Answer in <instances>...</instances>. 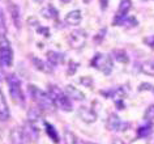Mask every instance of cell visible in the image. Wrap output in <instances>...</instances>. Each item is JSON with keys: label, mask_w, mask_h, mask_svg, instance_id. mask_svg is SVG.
I'll return each mask as SVG.
<instances>
[{"label": "cell", "mask_w": 154, "mask_h": 144, "mask_svg": "<svg viewBox=\"0 0 154 144\" xmlns=\"http://www.w3.org/2000/svg\"><path fill=\"white\" fill-rule=\"evenodd\" d=\"M32 60H33V63H34V66H35L37 69H39V71H42V72H51V66L46 64L45 62H42L41 59H38V58H35V56H34Z\"/></svg>", "instance_id": "d6986e66"}, {"label": "cell", "mask_w": 154, "mask_h": 144, "mask_svg": "<svg viewBox=\"0 0 154 144\" xmlns=\"http://www.w3.org/2000/svg\"><path fill=\"white\" fill-rule=\"evenodd\" d=\"M84 2H85V3H89V2H90V0H84Z\"/></svg>", "instance_id": "836d02e7"}, {"label": "cell", "mask_w": 154, "mask_h": 144, "mask_svg": "<svg viewBox=\"0 0 154 144\" xmlns=\"http://www.w3.org/2000/svg\"><path fill=\"white\" fill-rule=\"evenodd\" d=\"M131 7H132V0H120L118 13H116V16H115V18H114V25L115 26L124 24L125 17H127V13L129 12Z\"/></svg>", "instance_id": "52a82bcc"}, {"label": "cell", "mask_w": 154, "mask_h": 144, "mask_svg": "<svg viewBox=\"0 0 154 144\" xmlns=\"http://www.w3.org/2000/svg\"><path fill=\"white\" fill-rule=\"evenodd\" d=\"M41 13L45 18H48V20H56L57 18V11L55 9V7H52L51 4L46 5L45 8H42Z\"/></svg>", "instance_id": "2e32d148"}, {"label": "cell", "mask_w": 154, "mask_h": 144, "mask_svg": "<svg viewBox=\"0 0 154 144\" xmlns=\"http://www.w3.org/2000/svg\"><path fill=\"white\" fill-rule=\"evenodd\" d=\"M45 127H46L45 130H46V132H47V135L50 136V138H51L55 143H59V135H57L55 127H54L52 124H50L48 122H45Z\"/></svg>", "instance_id": "e0dca14e"}, {"label": "cell", "mask_w": 154, "mask_h": 144, "mask_svg": "<svg viewBox=\"0 0 154 144\" xmlns=\"http://www.w3.org/2000/svg\"><path fill=\"white\" fill-rule=\"evenodd\" d=\"M41 109H30L28 111V122L38 128V123L41 122ZM39 130V128H38Z\"/></svg>", "instance_id": "5bb4252c"}, {"label": "cell", "mask_w": 154, "mask_h": 144, "mask_svg": "<svg viewBox=\"0 0 154 144\" xmlns=\"http://www.w3.org/2000/svg\"><path fill=\"white\" fill-rule=\"evenodd\" d=\"M28 91L30 93V96H32L33 101L38 105V107H39L41 110H46V111L55 110V105H54L48 93L43 92L42 89L38 88L37 85H32V84L28 87Z\"/></svg>", "instance_id": "6da1fadb"}, {"label": "cell", "mask_w": 154, "mask_h": 144, "mask_svg": "<svg viewBox=\"0 0 154 144\" xmlns=\"http://www.w3.org/2000/svg\"><path fill=\"white\" fill-rule=\"evenodd\" d=\"M25 135L24 130L20 127H13L9 132V144H24Z\"/></svg>", "instance_id": "30bf717a"}, {"label": "cell", "mask_w": 154, "mask_h": 144, "mask_svg": "<svg viewBox=\"0 0 154 144\" xmlns=\"http://www.w3.org/2000/svg\"><path fill=\"white\" fill-rule=\"evenodd\" d=\"M47 60H48V64L51 66H57L59 63L64 60V55L60 53H56V51H48L47 53Z\"/></svg>", "instance_id": "9a60e30c"}, {"label": "cell", "mask_w": 154, "mask_h": 144, "mask_svg": "<svg viewBox=\"0 0 154 144\" xmlns=\"http://www.w3.org/2000/svg\"><path fill=\"white\" fill-rule=\"evenodd\" d=\"M141 71L145 75L149 76H154V62L153 60H146L141 64Z\"/></svg>", "instance_id": "ac0fdd59"}, {"label": "cell", "mask_w": 154, "mask_h": 144, "mask_svg": "<svg viewBox=\"0 0 154 144\" xmlns=\"http://www.w3.org/2000/svg\"><path fill=\"white\" fill-rule=\"evenodd\" d=\"M34 2H35V3H42L43 0H34Z\"/></svg>", "instance_id": "1f68e13d"}, {"label": "cell", "mask_w": 154, "mask_h": 144, "mask_svg": "<svg viewBox=\"0 0 154 144\" xmlns=\"http://www.w3.org/2000/svg\"><path fill=\"white\" fill-rule=\"evenodd\" d=\"M82 20V14H81V11L79 9H75V11H71L67 16H65V24L68 25H72V26H76L79 25Z\"/></svg>", "instance_id": "8fae6325"}, {"label": "cell", "mask_w": 154, "mask_h": 144, "mask_svg": "<svg viewBox=\"0 0 154 144\" xmlns=\"http://www.w3.org/2000/svg\"><path fill=\"white\" fill-rule=\"evenodd\" d=\"M9 115H11V113H9L8 104H7L5 97L3 94L2 89H0V120H8Z\"/></svg>", "instance_id": "7c38bea8"}, {"label": "cell", "mask_w": 154, "mask_h": 144, "mask_svg": "<svg viewBox=\"0 0 154 144\" xmlns=\"http://www.w3.org/2000/svg\"><path fill=\"white\" fill-rule=\"evenodd\" d=\"M84 144H95V143H90V142H85Z\"/></svg>", "instance_id": "d6a6232c"}, {"label": "cell", "mask_w": 154, "mask_h": 144, "mask_svg": "<svg viewBox=\"0 0 154 144\" xmlns=\"http://www.w3.org/2000/svg\"><path fill=\"white\" fill-rule=\"evenodd\" d=\"M144 43L148 46V47L154 50V34L153 36H149V37H145L144 38Z\"/></svg>", "instance_id": "484cf974"}, {"label": "cell", "mask_w": 154, "mask_h": 144, "mask_svg": "<svg viewBox=\"0 0 154 144\" xmlns=\"http://www.w3.org/2000/svg\"><path fill=\"white\" fill-rule=\"evenodd\" d=\"M9 9H11V13H12V17H13V21H14V25L16 28H20V9L16 4H9Z\"/></svg>", "instance_id": "ffe728a7"}, {"label": "cell", "mask_w": 154, "mask_h": 144, "mask_svg": "<svg viewBox=\"0 0 154 144\" xmlns=\"http://www.w3.org/2000/svg\"><path fill=\"white\" fill-rule=\"evenodd\" d=\"M150 132H152V128H150V126L140 127V130H138V136H142V138H145V136H148Z\"/></svg>", "instance_id": "d4e9b609"}, {"label": "cell", "mask_w": 154, "mask_h": 144, "mask_svg": "<svg viewBox=\"0 0 154 144\" xmlns=\"http://www.w3.org/2000/svg\"><path fill=\"white\" fill-rule=\"evenodd\" d=\"M112 144H127V143H125V142H123L122 139H114Z\"/></svg>", "instance_id": "4dcf8cb0"}, {"label": "cell", "mask_w": 154, "mask_h": 144, "mask_svg": "<svg viewBox=\"0 0 154 144\" xmlns=\"http://www.w3.org/2000/svg\"><path fill=\"white\" fill-rule=\"evenodd\" d=\"M129 127L128 122L122 120L116 114H110L107 119V128L110 131H125Z\"/></svg>", "instance_id": "ba28073f"}, {"label": "cell", "mask_w": 154, "mask_h": 144, "mask_svg": "<svg viewBox=\"0 0 154 144\" xmlns=\"http://www.w3.org/2000/svg\"><path fill=\"white\" fill-rule=\"evenodd\" d=\"M7 83L9 87V93L12 100L18 105H25V97L21 89V81L16 75H8L7 76Z\"/></svg>", "instance_id": "3957f363"}, {"label": "cell", "mask_w": 154, "mask_h": 144, "mask_svg": "<svg viewBox=\"0 0 154 144\" xmlns=\"http://www.w3.org/2000/svg\"><path fill=\"white\" fill-rule=\"evenodd\" d=\"M37 32L39 34H43L45 37H50V30L47 28H43V26H38L37 28Z\"/></svg>", "instance_id": "83f0119b"}, {"label": "cell", "mask_w": 154, "mask_h": 144, "mask_svg": "<svg viewBox=\"0 0 154 144\" xmlns=\"http://www.w3.org/2000/svg\"><path fill=\"white\" fill-rule=\"evenodd\" d=\"M154 118V105H150L148 107V110L145 111V119L146 120H150Z\"/></svg>", "instance_id": "cb8c5ba5"}, {"label": "cell", "mask_w": 154, "mask_h": 144, "mask_svg": "<svg viewBox=\"0 0 154 144\" xmlns=\"http://www.w3.org/2000/svg\"><path fill=\"white\" fill-rule=\"evenodd\" d=\"M99 5L102 9H106L109 7V0H99Z\"/></svg>", "instance_id": "f546056e"}, {"label": "cell", "mask_w": 154, "mask_h": 144, "mask_svg": "<svg viewBox=\"0 0 154 144\" xmlns=\"http://www.w3.org/2000/svg\"><path fill=\"white\" fill-rule=\"evenodd\" d=\"M86 33L84 32V30H73V32L69 34V37H68V43L69 46H71L72 49H76V50H79V49H81L85 46L86 43Z\"/></svg>", "instance_id": "8992f818"}, {"label": "cell", "mask_w": 154, "mask_h": 144, "mask_svg": "<svg viewBox=\"0 0 154 144\" xmlns=\"http://www.w3.org/2000/svg\"><path fill=\"white\" fill-rule=\"evenodd\" d=\"M7 34V24H5V17L3 11L0 9V37H5Z\"/></svg>", "instance_id": "603a6c76"}, {"label": "cell", "mask_w": 154, "mask_h": 144, "mask_svg": "<svg viewBox=\"0 0 154 144\" xmlns=\"http://www.w3.org/2000/svg\"><path fill=\"white\" fill-rule=\"evenodd\" d=\"M65 93H67V96L69 97V98H73L76 101L85 100V94H84L80 89H77L76 87H73V85H67V87H65Z\"/></svg>", "instance_id": "4fadbf2b"}, {"label": "cell", "mask_w": 154, "mask_h": 144, "mask_svg": "<svg viewBox=\"0 0 154 144\" xmlns=\"http://www.w3.org/2000/svg\"><path fill=\"white\" fill-rule=\"evenodd\" d=\"M0 63L5 68L13 64V50L5 37H0Z\"/></svg>", "instance_id": "5b68a950"}, {"label": "cell", "mask_w": 154, "mask_h": 144, "mask_svg": "<svg viewBox=\"0 0 154 144\" xmlns=\"http://www.w3.org/2000/svg\"><path fill=\"white\" fill-rule=\"evenodd\" d=\"M69 66H71V67L68 68V75H73L77 69V63H75V62H69Z\"/></svg>", "instance_id": "f1b7e54d"}, {"label": "cell", "mask_w": 154, "mask_h": 144, "mask_svg": "<svg viewBox=\"0 0 154 144\" xmlns=\"http://www.w3.org/2000/svg\"><path fill=\"white\" fill-rule=\"evenodd\" d=\"M138 91H154V85H152V84H149V83H142L140 87H138Z\"/></svg>", "instance_id": "4316f807"}, {"label": "cell", "mask_w": 154, "mask_h": 144, "mask_svg": "<svg viewBox=\"0 0 154 144\" xmlns=\"http://www.w3.org/2000/svg\"><path fill=\"white\" fill-rule=\"evenodd\" d=\"M64 143L65 144H80L77 136L73 134V132L68 131V130L64 131Z\"/></svg>", "instance_id": "44dd1931"}, {"label": "cell", "mask_w": 154, "mask_h": 144, "mask_svg": "<svg viewBox=\"0 0 154 144\" xmlns=\"http://www.w3.org/2000/svg\"><path fill=\"white\" fill-rule=\"evenodd\" d=\"M91 67L101 71L105 75H110L112 71V59L107 54H95L94 58L91 59Z\"/></svg>", "instance_id": "277c9868"}, {"label": "cell", "mask_w": 154, "mask_h": 144, "mask_svg": "<svg viewBox=\"0 0 154 144\" xmlns=\"http://www.w3.org/2000/svg\"><path fill=\"white\" fill-rule=\"evenodd\" d=\"M77 113H79V117L81 118V120H84L85 123H94L95 120H97V114H95L94 110L90 107L81 106Z\"/></svg>", "instance_id": "9c48e42d"}, {"label": "cell", "mask_w": 154, "mask_h": 144, "mask_svg": "<svg viewBox=\"0 0 154 144\" xmlns=\"http://www.w3.org/2000/svg\"><path fill=\"white\" fill-rule=\"evenodd\" d=\"M0 81H2V72H0Z\"/></svg>", "instance_id": "e575fe53"}, {"label": "cell", "mask_w": 154, "mask_h": 144, "mask_svg": "<svg viewBox=\"0 0 154 144\" xmlns=\"http://www.w3.org/2000/svg\"><path fill=\"white\" fill-rule=\"evenodd\" d=\"M48 94L51 97L55 107L60 109L63 111H72V102L67 96V93H64L59 87L56 85H50L48 87Z\"/></svg>", "instance_id": "7a4b0ae2"}, {"label": "cell", "mask_w": 154, "mask_h": 144, "mask_svg": "<svg viewBox=\"0 0 154 144\" xmlns=\"http://www.w3.org/2000/svg\"><path fill=\"white\" fill-rule=\"evenodd\" d=\"M114 56H115V59H116L118 62H120V63L125 64V63L129 62V58H128V55H127V53L123 51V50H115Z\"/></svg>", "instance_id": "7402d4cb"}, {"label": "cell", "mask_w": 154, "mask_h": 144, "mask_svg": "<svg viewBox=\"0 0 154 144\" xmlns=\"http://www.w3.org/2000/svg\"><path fill=\"white\" fill-rule=\"evenodd\" d=\"M61 2H65V0H61Z\"/></svg>", "instance_id": "d590c367"}]
</instances>
